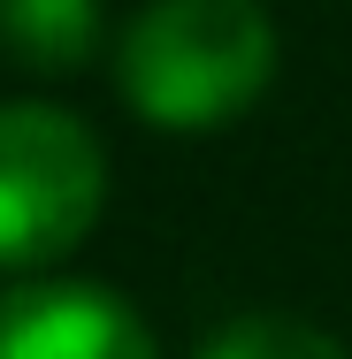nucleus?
Segmentation results:
<instances>
[{"mask_svg":"<svg viewBox=\"0 0 352 359\" xmlns=\"http://www.w3.org/2000/svg\"><path fill=\"white\" fill-rule=\"evenodd\" d=\"M200 359H352L337 337H322L314 321H291V313H245L230 329H214Z\"/></svg>","mask_w":352,"mask_h":359,"instance_id":"5","label":"nucleus"},{"mask_svg":"<svg viewBox=\"0 0 352 359\" xmlns=\"http://www.w3.org/2000/svg\"><path fill=\"white\" fill-rule=\"evenodd\" d=\"M276 76V23L261 0H153L131 15L115 84L153 130H222Z\"/></svg>","mask_w":352,"mask_h":359,"instance_id":"1","label":"nucleus"},{"mask_svg":"<svg viewBox=\"0 0 352 359\" xmlns=\"http://www.w3.org/2000/svg\"><path fill=\"white\" fill-rule=\"evenodd\" d=\"M107 199L100 138L39 100L0 107V268H46L77 252Z\"/></svg>","mask_w":352,"mask_h":359,"instance_id":"2","label":"nucleus"},{"mask_svg":"<svg viewBox=\"0 0 352 359\" xmlns=\"http://www.w3.org/2000/svg\"><path fill=\"white\" fill-rule=\"evenodd\" d=\"M0 46L39 76H70L100 46V0H0Z\"/></svg>","mask_w":352,"mask_h":359,"instance_id":"4","label":"nucleus"},{"mask_svg":"<svg viewBox=\"0 0 352 359\" xmlns=\"http://www.w3.org/2000/svg\"><path fill=\"white\" fill-rule=\"evenodd\" d=\"M0 359H161L107 283H23L0 298Z\"/></svg>","mask_w":352,"mask_h":359,"instance_id":"3","label":"nucleus"}]
</instances>
